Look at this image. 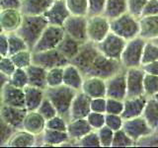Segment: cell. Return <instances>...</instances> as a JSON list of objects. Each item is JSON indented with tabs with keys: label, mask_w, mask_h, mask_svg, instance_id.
I'll return each instance as SVG.
<instances>
[{
	"label": "cell",
	"mask_w": 158,
	"mask_h": 148,
	"mask_svg": "<svg viewBox=\"0 0 158 148\" xmlns=\"http://www.w3.org/2000/svg\"><path fill=\"white\" fill-rule=\"evenodd\" d=\"M123 130L135 142L137 140H139L140 138L150 134L153 131H155L150 127V125H148L147 121L144 120V117L142 116L125 120V122H123Z\"/></svg>",
	"instance_id": "14"
},
{
	"label": "cell",
	"mask_w": 158,
	"mask_h": 148,
	"mask_svg": "<svg viewBox=\"0 0 158 148\" xmlns=\"http://www.w3.org/2000/svg\"><path fill=\"white\" fill-rule=\"evenodd\" d=\"M48 87H57L63 84V67H54L48 70Z\"/></svg>",
	"instance_id": "40"
},
{
	"label": "cell",
	"mask_w": 158,
	"mask_h": 148,
	"mask_svg": "<svg viewBox=\"0 0 158 148\" xmlns=\"http://www.w3.org/2000/svg\"><path fill=\"white\" fill-rule=\"evenodd\" d=\"M156 131H157V133H158V128H157V130H156Z\"/></svg>",
	"instance_id": "61"
},
{
	"label": "cell",
	"mask_w": 158,
	"mask_h": 148,
	"mask_svg": "<svg viewBox=\"0 0 158 148\" xmlns=\"http://www.w3.org/2000/svg\"><path fill=\"white\" fill-rule=\"evenodd\" d=\"M107 98H115L125 101L127 98V69L115 74L106 80Z\"/></svg>",
	"instance_id": "13"
},
{
	"label": "cell",
	"mask_w": 158,
	"mask_h": 148,
	"mask_svg": "<svg viewBox=\"0 0 158 148\" xmlns=\"http://www.w3.org/2000/svg\"><path fill=\"white\" fill-rule=\"evenodd\" d=\"M78 146L81 147H102L97 130H92L78 140Z\"/></svg>",
	"instance_id": "42"
},
{
	"label": "cell",
	"mask_w": 158,
	"mask_h": 148,
	"mask_svg": "<svg viewBox=\"0 0 158 148\" xmlns=\"http://www.w3.org/2000/svg\"><path fill=\"white\" fill-rule=\"evenodd\" d=\"M107 0H88V16L103 15Z\"/></svg>",
	"instance_id": "50"
},
{
	"label": "cell",
	"mask_w": 158,
	"mask_h": 148,
	"mask_svg": "<svg viewBox=\"0 0 158 148\" xmlns=\"http://www.w3.org/2000/svg\"><path fill=\"white\" fill-rule=\"evenodd\" d=\"M87 19L88 16L71 15L63 25L65 34L77 39L82 43L88 42L87 37Z\"/></svg>",
	"instance_id": "12"
},
{
	"label": "cell",
	"mask_w": 158,
	"mask_h": 148,
	"mask_svg": "<svg viewBox=\"0 0 158 148\" xmlns=\"http://www.w3.org/2000/svg\"><path fill=\"white\" fill-rule=\"evenodd\" d=\"M10 56L8 34L1 32V34H0V56Z\"/></svg>",
	"instance_id": "56"
},
{
	"label": "cell",
	"mask_w": 158,
	"mask_h": 148,
	"mask_svg": "<svg viewBox=\"0 0 158 148\" xmlns=\"http://www.w3.org/2000/svg\"><path fill=\"white\" fill-rule=\"evenodd\" d=\"M125 108V102L115 98H107V111L106 113L122 115Z\"/></svg>",
	"instance_id": "49"
},
{
	"label": "cell",
	"mask_w": 158,
	"mask_h": 148,
	"mask_svg": "<svg viewBox=\"0 0 158 148\" xmlns=\"http://www.w3.org/2000/svg\"><path fill=\"white\" fill-rule=\"evenodd\" d=\"M156 60H158V44L153 41H146L142 54V65Z\"/></svg>",
	"instance_id": "37"
},
{
	"label": "cell",
	"mask_w": 158,
	"mask_h": 148,
	"mask_svg": "<svg viewBox=\"0 0 158 148\" xmlns=\"http://www.w3.org/2000/svg\"><path fill=\"white\" fill-rule=\"evenodd\" d=\"M145 43V39L139 36L130 39V41H127V44L121 56V63L126 69L141 67L142 54Z\"/></svg>",
	"instance_id": "5"
},
{
	"label": "cell",
	"mask_w": 158,
	"mask_h": 148,
	"mask_svg": "<svg viewBox=\"0 0 158 148\" xmlns=\"http://www.w3.org/2000/svg\"><path fill=\"white\" fill-rule=\"evenodd\" d=\"M81 91L92 99L98 97H107L106 80L95 76H87L84 78Z\"/></svg>",
	"instance_id": "20"
},
{
	"label": "cell",
	"mask_w": 158,
	"mask_h": 148,
	"mask_svg": "<svg viewBox=\"0 0 158 148\" xmlns=\"http://www.w3.org/2000/svg\"><path fill=\"white\" fill-rule=\"evenodd\" d=\"M123 69H125V67L123 66L121 61L109 58L100 52L93 61L92 65L89 67L84 77L95 76L107 80L115 74L122 71Z\"/></svg>",
	"instance_id": "3"
},
{
	"label": "cell",
	"mask_w": 158,
	"mask_h": 148,
	"mask_svg": "<svg viewBox=\"0 0 158 148\" xmlns=\"http://www.w3.org/2000/svg\"><path fill=\"white\" fill-rule=\"evenodd\" d=\"M158 94V75L145 73L144 77V95L153 97Z\"/></svg>",
	"instance_id": "41"
},
{
	"label": "cell",
	"mask_w": 158,
	"mask_h": 148,
	"mask_svg": "<svg viewBox=\"0 0 158 148\" xmlns=\"http://www.w3.org/2000/svg\"><path fill=\"white\" fill-rule=\"evenodd\" d=\"M135 146V141L123 130L115 131L112 147H132Z\"/></svg>",
	"instance_id": "38"
},
{
	"label": "cell",
	"mask_w": 158,
	"mask_h": 148,
	"mask_svg": "<svg viewBox=\"0 0 158 148\" xmlns=\"http://www.w3.org/2000/svg\"><path fill=\"white\" fill-rule=\"evenodd\" d=\"M144 77L142 67L127 69V98L144 95Z\"/></svg>",
	"instance_id": "11"
},
{
	"label": "cell",
	"mask_w": 158,
	"mask_h": 148,
	"mask_svg": "<svg viewBox=\"0 0 158 148\" xmlns=\"http://www.w3.org/2000/svg\"><path fill=\"white\" fill-rule=\"evenodd\" d=\"M44 92H46V97L56 107L58 115L65 117L69 121L71 103L78 91L62 84L57 87H48Z\"/></svg>",
	"instance_id": "1"
},
{
	"label": "cell",
	"mask_w": 158,
	"mask_h": 148,
	"mask_svg": "<svg viewBox=\"0 0 158 148\" xmlns=\"http://www.w3.org/2000/svg\"><path fill=\"white\" fill-rule=\"evenodd\" d=\"M54 0H22L21 11L24 15L41 16L44 15Z\"/></svg>",
	"instance_id": "28"
},
{
	"label": "cell",
	"mask_w": 158,
	"mask_h": 148,
	"mask_svg": "<svg viewBox=\"0 0 158 148\" xmlns=\"http://www.w3.org/2000/svg\"><path fill=\"white\" fill-rule=\"evenodd\" d=\"M47 127V120L37 111L28 112L23 122L22 130H25L35 135H41Z\"/></svg>",
	"instance_id": "23"
},
{
	"label": "cell",
	"mask_w": 158,
	"mask_h": 148,
	"mask_svg": "<svg viewBox=\"0 0 158 148\" xmlns=\"http://www.w3.org/2000/svg\"><path fill=\"white\" fill-rule=\"evenodd\" d=\"M111 32L126 41L135 39L139 36V18L127 12L120 17L111 20Z\"/></svg>",
	"instance_id": "4"
},
{
	"label": "cell",
	"mask_w": 158,
	"mask_h": 148,
	"mask_svg": "<svg viewBox=\"0 0 158 148\" xmlns=\"http://www.w3.org/2000/svg\"><path fill=\"white\" fill-rule=\"evenodd\" d=\"M0 125H1V140H0V145L1 146H6L10 138L12 137L14 132L17 130L11 125H9L8 123L4 122L3 121L0 120Z\"/></svg>",
	"instance_id": "52"
},
{
	"label": "cell",
	"mask_w": 158,
	"mask_h": 148,
	"mask_svg": "<svg viewBox=\"0 0 158 148\" xmlns=\"http://www.w3.org/2000/svg\"><path fill=\"white\" fill-rule=\"evenodd\" d=\"M142 117L147 121L148 125L153 130L158 128V100L153 97H147L144 110L142 113Z\"/></svg>",
	"instance_id": "31"
},
{
	"label": "cell",
	"mask_w": 158,
	"mask_h": 148,
	"mask_svg": "<svg viewBox=\"0 0 158 148\" xmlns=\"http://www.w3.org/2000/svg\"><path fill=\"white\" fill-rule=\"evenodd\" d=\"M145 73L151 74V75H158V60L152 61L149 63L143 64L141 66Z\"/></svg>",
	"instance_id": "58"
},
{
	"label": "cell",
	"mask_w": 158,
	"mask_h": 148,
	"mask_svg": "<svg viewBox=\"0 0 158 148\" xmlns=\"http://www.w3.org/2000/svg\"><path fill=\"white\" fill-rule=\"evenodd\" d=\"M70 61L57 48L38 52L33 51V63L39 64L48 70L54 67H64Z\"/></svg>",
	"instance_id": "9"
},
{
	"label": "cell",
	"mask_w": 158,
	"mask_h": 148,
	"mask_svg": "<svg viewBox=\"0 0 158 148\" xmlns=\"http://www.w3.org/2000/svg\"><path fill=\"white\" fill-rule=\"evenodd\" d=\"M135 146H158V133L153 131L150 134L140 138L135 142Z\"/></svg>",
	"instance_id": "53"
},
{
	"label": "cell",
	"mask_w": 158,
	"mask_h": 148,
	"mask_svg": "<svg viewBox=\"0 0 158 148\" xmlns=\"http://www.w3.org/2000/svg\"><path fill=\"white\" fill-rule=\"evenodd\" d=\"M99 138H100L101 146L102 147H112L114 135H115V131L111 130L110 127L107 125L101 127L100 130H97Z\"/></svg>",
	"instance_id": "46"
},
{
	"label": "cell",
	"mask_w": 158,
	"mask_h": 148,
	"mask_svg": "<svg viewBox=\"0 0 158 148\" xmlns=\"http://www.w3.org/2000/svg\"><path fill=\"white\" fill-rule=\"evenodd\" d=\"M69 138L66 131H59L46 128L41 135L37 136L36 146H61Z\"/></svg>",
	"instance_id": "21"
},
{
	"label": "cell",
	"mask_w": 158,
	"mask_h": 148,
	"mask_svg": "<svg viewBox=\"0 0 158 148\" xmlns=\"http://www.w3.org/2000/svg\"><path fill=\"white\" fill-rule=\"evenodd\" d=\"M37 144V135L25 130H17L10 138L8 147H34Z\"/></svg>",
	"instance_id": "30"
},
{
	"label": "cell",
	"mask_w": 158,
	"mask_h": 148,
	"mask_svg": "<svg viewBox=\"0 0 158 148\" xmlns=\"http://www.w3.org/2000/svg\"><path fill=\"white\" fill-rule=\"evenodd\" d=\"M1 104L12 107L25 108L24 89L13 86L10 83L1 87Z\"/></svg>",
	"instance_id": "19"
},
{
	"label": "cell",
	"mask_w": 158,
	"mask_h": 148,
	"mask_svg": "<svg viewBox=\"0 0 158 148\" xmlns=\"http://www.w3.org/2000/svg\"><path fill=\"white\" fill-rule=\"evenodd\" d=\"M16 65L13 62L10 56H0V73L6 74L8 76H11L16 70Z\"/></svg>",
	"instance_id": "51"
},
{
	"label": "cell",
	"mask_w": 158,
	"mask_h": 148,
	"mask_svg": "<svg viewBox=\"0 0 158 148\" xmlns=\"http://www.w3.org/2000/svg\"><path fill=\"white\" fill-rule=\"evenodd\" d=\"M25 92V108L28 112L37 111L46 98V92L44 89L28 85L24 88Z\"/></svg>",
	"instance_id": "27"
},
{
	"label": "cell",
	"mask_w": 158,
	"mask_h": 148,
	"mask_svg": "<svg viewBox=\"0 0 158 148\" xmlns=\"http://www.w3.org/2000/svg\"><path fill=\"white\" fill-rule=\"evenodd\" d=\"M82 46V43L78 42L77 39H73L72 37L68 36L65 34L61 43L57 47V49L60 51L64 56H65L69 61L76 56V54L80 51V47Z\"/></svg>",
	"instance_id": "32"
},
{
	"label": "cell",
	"mask_w": 158,
	"mask_h": 148,
	"mask_svg": "<svg viewBox=\"0 0 158 148\" xmlns=\"http://www.w3.org/2000/svg\"><path fill=\"white\" fill-rule=\"evenodd\" d=\"M154 97H155V98H156V99H157V100H158V94H157V95H155V96H154Z\"/></svg>",
	"instance_id": "60"
},
{
	"label": "cell",
	"mask_w": 158,
	"mask_h": 148,
	"mask_svg": "<svg viewBox=\"0 0 158 148\" xmlns=\"http://www.w3.org/2000/svg\"><path fill=\"white\" fill-rule=\"evenodd\" d=\"M44 16L47 19L48 25L63 27L66 20L71 16V13L67 8L65 0H54Z\"/></svg>",
	"instance_id": "15"
},
{
	"label": "cell",
	"mask_w": 158,
	"mask_h": 148,
	"mask_svg": "<svg viewBox=\"0 0 158 148\" xmlns=\"http://www.w3.org/2000/svg\"><path fill=\"white\" fill-rule=\"evenodd\" d=\"M125 118L122 115H115V113H106V125L114 131L120 130L123 128Z\"/></svg>",
	"instance_id": "48"
},
{
	"label": "cell",
	"mask_w": 158,
	"mask_h": 148,
	"mask_svg": "<svg viewBox=\"0 0 158 148\" xmlns=\"http://www.w3.org/2000/svg\"><path fill=\"white\" fill-rule=\"evenodd\" d=\"M10 56H11L12 60L17 68L26 69L33 63V51H31V49H29V48L16 52Z\"/></svg>",
	"instance_id": "34"
},
{
	"label": "cell",
	"mask_w": 158,
	"mask_h": 148,
	"mask_svg": "<svg viewBox=\"0 0 158 148\" xmlns=\"http://www.w3.org/2000/svg\"><path fill=\"white\" fill-rule=\"evenodd\" d=\"M37 112H39L40 113H41V115L46 118L47 121L49 120V118L53 117H56V115H58L56 107L53 106V104L49 101L47 97L44 98V100L41 104V106L39 107Z\"/></svg>",
	"instance_id": "45"
},
{
	"label": "cell",
	"mask_w": 158,
	"mask_h": 148,
	"mask_svg": "<svg viewBox=\"0 0 158 148\" xmlns=\"http://www.w3.org/2000/svg\"><path fill=\"white\" fill-rule=\"evenodd\" d=\"M147 101V96L143 95L139 97H131L125 99V108L122 113V117L125 120L141 117L145 104Z\"/></svg>",
	"instance_id": "22"
},
{
	"label": "cell",
	"mask_w": 158,
	"mask_h": 148,
	"mask_svg": "<svg viewBox=\"0 0 158 148\" xmlns=\"http://www.w3.org/2000/svg\"><path fill=\"white\" fill-rule=\"evenodd\" d=\"M26 70L28 73L29 85L46 90L48 88V84H47L48 69L39 65V64L32 63L29 67L26 68Z\"/></svg>",
	"instance_id": "29"
},
{
	"label": "cell",
	"mask_w": 158,
	"mask_h": 148,
	"mask_svg": "<svg viewBox=\"0 0 158 148\" xmlns=\"http://www.w3.org/2000/svg\"><path fill=\"white\" fill-rule=\"evenodd\" d=\"M26 108H18L2 105L0 108V120L13 126L15 130H22L23 122L27 116Z\"/></svg>",
	"instance_id": "16"
},
{
	"label": "cell",
	"mask_w": 158,
	"mask_h": 148,
	"mask_svg": "<svg viewBox=\"0 0 158 148\" xmlns=\"http://www.w3.org/2000/svg\"><path fill=\"white\" fill-rule=\"evenodd\" d=\"M148 0H127V12L136 18H140Z\"/></svg>",
	"instance_id": "47"
},
{
	"label": "cell",
	"mask_w": 158,
	"mask_h": 148,
	"mask_svg": "<svg viewBox=\"0 0 158 148\" xmlns=\"http://www.w3.org/2000/svg\"><path fill=\"white\" fill-rule=\"evenodd\" d=\"M127 12V0H107L104 16L109 20L116 19Z\"/></svg>",
	"instance_id": "33"
},
{
	"label": "cell",
	"mask_w": 158,
	"mask_h": 148,
	"mask_svg": "<svg viewBox=\"0 0 158 148\" xmlns=\"http://www.w3.org/2000/svg\"><path fill=\"white\" fill-rule=\"evenodd\" d=\"M91 99L82 91H78L71 103L69 121L76 118H86L91 111Z\"/></svg>",
	"instance_id": "18"
},
{
	"label": "cell",
	"mask_w": 158,
	"mask_h": 148,
	"mask_svg": "<svg viewBox=\"0 0 158 148\" xmlns=\"http://www.w3.org/2000/svg\"><path fill=\"white\" fill-rule=\"evenodd\" d=\"M68 121L65 117H63L59 115H56L52 118L47 121V127L48 130H59V131H66L67 130Z\"/></svg>",
	"instance_id": "44"
},
{
	"label": "cell",
	"mask_w": 158,
	"mask_h": 148,
	"mask_svg": "<svg viewBox=\"0 0 158 148\" xmlns=\"http://www.w3.org/2000/svg\"><path fill=\"white\" fill-rule=\"evenodd\" d=\"M71 15L88 16V0H65Z\"/></svg>",
	"instance_id": "36"
},
{
	"label": "cell",
	"mask_w": 158,
	"mask_h": 148,
	"mask_svg": "<svg viewBox=\"0 0 158 148\" xmlns=\"http://www.w3.org/2000/svg\"><path fill=\"white\" fill-rule=\"evenodd\" d=\"M92 130H94L89 125L87 118H76V120H71L68 121L66 132L69 138L75 141L78 146V140Z\"/></svg>",
	"instance_id": "26"
},
{
	"label": "cell",
	"mask_w": 158,
	"mask_h": 148,
	"mask_svg": "<svg viewBox=\"0 0 158 148\" xmlns=\"http://www.w3.org/2000/svg\"><path fill=\"white\" fill-rule=\"evenodd\" d=\"M84 75L77 66L69 62L63 67V84L76 91H81Z\"/></svg>",
	"instance_id": "24"
},
{
	"label": "cell",
	"mask_w": 158,
	"mask_h": 148,
	"mask_svg": "<svg viewBox=\"0 0 158 148\" xmlns=\"http://www.w3.org/2000/svg\"><path fill=\"white\" fill-rule=\"evenodd\" d=\"M11 85L16 86L18 88L24 89L29 85V78L27 70L24 68H16V70L10 76V82Z\"/></svg>",
	"instance_id": "39"
},
{
	"label": "cell",
	"mask_w": 158,
	"mask_h": 148,
	"mask_svg": "<svg viewBox=\"0 0 158 148\" xmlns=\"http://www.w3.org/2000/svg\"><path fill=\"white\" fill-rule=\"evenodd\" d=\"M87 121L89 125L94 130H100L101 127L105 126L106 125V113H97V112H91L87 116Z\"/></svg>",
	"instance_id": "43"
},
{
	"label": "cell",
	"mask_w": 158,
	"mask_h": 148,
	"mask_svg": "<svg viewBox=\"0 0 158 148\" xmlns=\"http://www.w3.org/2000/svg\"><path fill=\"white\" fill-rule=\"evenodd\" d=\"M8 41H9V54L10 56L29 48L28 43L25 42V39L21 36H19L16 32L8 34Z\"/></svg>",
	"instance_id": "35"
},
{
	"label": "cell",
	"mask_w": 158,
	"mask_h": 148,
	"mask_svg": "<svg viewBox=\"0 0 158 148\" xmlns=\"http://www.w3.org/2000/svg\"><path fill=\"white\" fill-rule=\"evenodd\" d=\"M48 26V23L44 15L41 16L24 15L23 22L16 33L25 39V42L28 43L29 48L33 51L40 37L42 36L43 32Z\"/></svg>",
	"instance_id": "2"
},
{
	"label": "cell",
	"mask_w": 158,
	"mask_h": 148,
	"mask_svg": "<svg viewBox=\"0 0 158 148\" xmlns=\"http://www.w3.org/2000/svg\"><path fill=\"white\" fill-rule=\"evenodd\" d=\"M99 53H100V51L98 49L97 44L88 41L82 43L80 51L70 62L77 66L80 69L83 75H85V73L87 72L89 67L92 65L93 61L95 60Z\"/></svg>",
	"instance_id": "10"
},
{
	"label": "cell",
	"mask_w": 158,
	"mask_h": 148,
	"mask_svg": "<svg viewBox=\"0 0 158 148\" xmlns=\"http://www.w3.org/2000/svg\"><path fill=\"white\" fill-rule=\"evenodd\" d=\"M24 19V14L18 9H4L0 11V27L1 32H17Z\"/></svg>",
	"instance_id": "17"
},
{
	"label": "cell",
	"mask_w": 158,
	"mask_h": 148,
	"mask_svg": "<svg viewBox=\"0 0 158 148\" xmlns=\"http://www.w3.org/2000/svg\"><path fill=\"white\" fill-rule=\"evenodd\" d=\"M22 0H0V10L18 9L21 10Z\"/></svg>",
	"instance_id": "57"
},
{
	"label": "cell",
	"mask_w": 158,
	"mask_h": 148,
	"mask_svg": "<svg viewBox=\"0 0 158 148\" xmlns=\"http://www.w3.org/2000/svg\"><path fill=\"white\" fill-rule=\"evenodd\" d=\"M158 15V0H148L144 9H143L142 16H156Z\"/></svg>",
	"instance_id": "55"
},
{
	"label": "cell",
	"mask_w": 158,
	"mask_h": 148,
	"mask_svg": "<svg viewBox=\"0 0 158 148\" xmlns=\"http://www.w3.org/2000/svg\"><path fill=\"white\" fill-rule=\"evenodd\" d=\"M111 33V21L104 15H93L87 19L88 41L99 43Z\"/></svg>",
	"instance_id": "6"
},
{
	"label": "cell",
	"mask_w": 158,
	"mask_h": 148,
	"mask_svg": "<svg viewBox=\"0 0 158 148\" xmlns=\"http://www.w3.org/2000/svg\"><path fill=\"white\" fill-rule=\"evenodd\" d=\"M126 44V39L111 32L102 42L97 43V47L100 52L105 56L121 61V56Z\"/></svg>",
	"instance_id": "8"
},
{
	"label": "cell",
	"mask_w": 158,
	"mask_h": 148,
	"mask_svg": "<svg viewBox=\"0 0 158 148\" xmlns=\"http://www.w3.org/2000/svg\"><path fill=\"white\" fill-rule=\"evenodd\" d=\"M139 37L145 41L158 39V15L139 18Z\"/></svg>",
	"instance_id": "25"
},
{
	"label": "cell",
	"mask_w": 158,
	"mask_h": 148,
	"mask_svg": "<svg viewBox=\"0 0 158 148\" xmlns=\"http://www.w3.org/2000/svg\"><path fill=\"white\" fill-rule=\"evenodd\" d=\"M153 42H154L155 43H157V44H158V39H153Z\"/></svg>",
	"instance_id": "59"
},
{
	"label": "cell",
	"mask_w": 158,
	"mask_h": 148,
	"mask_svg": "<svg viewBox=\"0 0 158 148\" xmlns=\"http://www.w3.org/2000/svg\"><path fill=\"white\" fill-rule=\"evenodd\" d=\"M64 36H65V31H64L63 27L48 25L44 29L42 36L40 37L36 46L34 47L33 51L38 52V51L57 48L59 43L63 39Z\"/></svg>",
	"instance_id": "7"
},
{
	"label": "cell",
	"mask_w": 158,
	"mask_h": 148,
	"mask_svg": "<svg viewBox=\"0 0 158 148\" xmlns=\"http://www.w3.org/2000/svg\"><path fill=\"white\" fill-rule=\"evenodd\" d=\"M91 111L106 113L107 97H98L91 99Z\"/></svg>",
	"instance_id": "54"
}]
</instances>
